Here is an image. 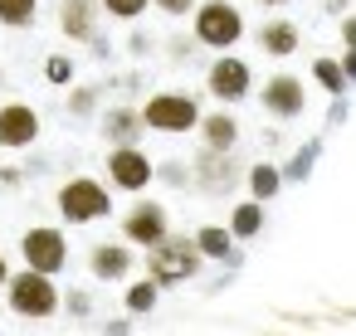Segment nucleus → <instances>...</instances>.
<instances>
[{
    "label": "nucleus",
    "mask_w": 356,
    "mask_h": 336,
    "mask_svg": "<svg viewBox=\"0 0 356 336\" xmlns=\"http://www.w3.org/2000/svg\"><path fill=\"white\" fill-rule=\"evenodd\" d=\"M195 40L205 44V49H234L239 40H244V15L229 6V0H200L195 6Z\"/></svg>",
    "instance_id": "f257e3e1"
},
{
    "label": "nucleus",
    "mask_w": 356,
    "mask_h": 336,
    "mask_svg": "<svg viewBox=\"0 0 356 336\" xmlns=\"http://www.w3.org/2000/svg\"><path fill=\"white\" fill-rule=\"evenodd\" d=\"M200 244L195 239H161L156 249H147V273H152V283H186V278H195V268H200Z\"/></svg>",
    "instance_id": "f03ea898"
},
{
    "label": "nucleus",
    "mask_w": 356,
    "mask_h": 336,
    "mask_svg": "<svg viewBox=\"0 0 356 336\" xmlns=\"http://www.w3.org/2000/svg\"><path fill=\"white\" fill-rule=\"evenodd\" d=\"M142 122L152 132H195L200 127V108L191 93H156L142 108Z\"/></svg>",
    "instance_id": "7ed1b4c3"
},
{
    "label": "nucleus",
    "mask_w": 356,
    "mask_h": 336,
    "mask_svg": "<svg viewBox=\"0 0 356 336\" xmlns=\"http://www.w3.org/2000/svg\"><path fill=\"white\" fill-rule=\"evenodd\" d=\"M113 210V200H108V190L98 185V180H88V176H74L64 190H59V215L69 219V224H88V219H103Z\"/></svg>",
    "instance_id": "20e7f679"
},
{
    "label": "nucleus",
    "mask_w": 356,
    "mask_h": 336,
    "mask_svg": "<svg viewBox=\"0 0 356 336\" xmlns=\"http://www.w3.org/2000/svg\"><path fill=\"white\" fill-rule=\"evenodd\" d=\"M6 287H10V307H15L20 317H49V312L59 307V292H54L49 273L25 268V273H15Z\"/></svg>",
    "instance_id": "39448f33"
},
{
    "label": "nucleus",
    "mask_w": 356,
    "mask_h": 336,
    "mask_svg": "<svg viewBox=\"0 0 356 336\" xmlns=\"http://www.w3.org/2000/svg\"><path fill=\"white\" fill-rule=\"evenodd\" d=\"M20 253H25V268H35V273H59V268L69 263V239H64L59 229L40 224V229H25Z\"/></svg>",
    "instance_id": "423d86ee"
},
{
    "label": "nucleus",
    "mask_w": 356,
    "mask_h": 336,
    "mask_svg": "<svg viewBox=\"0 0 356 336\" xmlns=\"http://www.w3.org/2000/svg\"><path fill=\"white\" fill-rule=\"evenodd\" d=\"M205 88H210V98H220V103H239V98H249V88H254V74H249L244 59L220 54V59L210 64V74H205Z\"/></svg>",
    "instance_id": "0eeeda50"
},
{
    "label": "nucleus",
    "mask_w": 356,
    "mask_h": 336,
    "mask_svg": "<svg viewBox=\"0 0 356 336\" xmlns=\"http://www.w3.org/2000/svg\"><path fill=\"white\" fill-rule=\"evenodd\" d=\"M259 98H264V112L278 117V122H293V117H302V108H307L302 78H293V74H273Z\"/></svg>",
    "instance_id": "6e6552de"
},
{
    "label": "nucleus",
    "mask_w": 356,
    "mask_h": 336,
    "mask_svg": "<svg viewBox=\"0 0 356 336\" xmlns=\"http://www.w3.org/2000/svg\"><path fill=\"white\" fill-rule=\"evenodd\" d=\"M152 176H156V166L147 161L142 146H113V156H108V180H113L118 190H147Z\"/></svg>",
    "instance_id": "1a4fd4ad"
},
{
    "label": "nucleus",
    "mask_w": 356,
    "mask_h": 336,
    "mask_svg": "<svg viewBox=\"0 0 356 336\" xmlns=\"http://www.w3.org/2000/svg\"><path fill=\"white\" fill-rule=\"evenodd\" d=\"M35 137H40V112L30 103H6V108H0V146L20 151Z\"/></svg>",
    "instance_id": "9d476101"
},
{
    "label": "nucleus",
    "mask_w": 356,
    "mask_h": 336,
    "mask_svg": "<svg viewBox=\"0 0 356 336\" xmlns=\"http://www.w3.org/2000/svg\"><path fill=\"white\" fill-rule=\"evenodd\" d=\"M122 229H127V239H132V244H147V249H156V244L166 239V205H156V200L137 205V210L122 219Z\"/></svg>",
    "instance_id": "9b49d317"
},
{
    "label": "nucleus",
    "mask_w": 356,
    "mask_h": 336,
    "mask_svg": "<svg viewBox=\"0 0 356 336\" xmlns=\"http://www.w3.org/2000/svg\"><path fill=\"white\" fill-rule=\"evenodd\" d=\"M254 44H259V54H268V59H288V54H298V44H302V30L293 25V20H264L259 25V35H254Z\"/></svg>",
    "instance_id": "f8f14e48"
},
{
    "label": "nucleus",
    "mask_w": 356,
    "mask_h": 336,
    "mask_svg": "<svg viewBox=\"0 0 356 336\" xmlns=\"http://www.w3.org/2000/svg\"><path fill=\"white\" fill-rule=\"evenodd\" d=\"M59 30L69 40H98V0H64L59 6Z\"/></svg>",
    "instance_id": "ddd939ff"
},
{
    "label": "nucleus",
    "mask_w": 356,
    "mask_h": 336,
    "mask_svg": "<svg viewBox=\"0 0 356 336\" xmlns=\"http://www.w3.org/2000/svg\"><path fill=\"white\" fill-rule=\"evenodd\" d=\"M142 108H108L103 112V137L113 142V146H137V137H142Z\"/></svg>",
    "instance_id": "4468645a"
},
{
    "label": "nucleus",
    "mask_w": 356,
    "mask_h": 336,
    "mask_svg": "<svg viewBox=\"0 0 356 336\" xmlns=\"http://www.w3.org/2000/svg\"><path fill=\"white\" fill-rule=\"evenodd\" d=\"M200 137H205V151H229L239 142V122L229 112H210L200 117Z\"/></svg>",
    "instance_id": "2eb2a0df"
},
{
    "label": "nucleus",
    "mask_w": 356,
    "mask_h": 336,
    "mask_svg": "<svg viewBox=\"0 0 356 336\" xmlns=\"http://www.w3.org/2000/svg\"><path fill=\"white\" fill-rule=\"evenodd\" d=\"M127 268H132V253L122 244H98L93 249V273L98 278H122Z\"/></svg>",
    "instance_id": "dca6fc26"
},
{
    "label": "nucleus",
    "mask_w": 356,
    "mask_h": 336,
    "mask_svg": "<svg viewBox=\"0 0 356 336\" xmlns=\"http://www.w3.org/2000/svg\"><path fill=\"white\" fill-rule=\"evenodd\" d=\"M35 10H40V0H0V25L6 30H30Z\"/></svg>",
    "instance_id": "f3484780"
},
{
    "label": "nucleus",
    "mask_w": 356,
    "mask_h": 336,
    "mask_svg": "<svg viewBox=\"0 0 356 336\" xmlns=\"http://www.w3.org/2000/svg\"><path fill=\"white\" fill-rule=\"evenodd\" d=\"M259 229H264V210H259V200H249V205H234L229 234H234V239H254Z\"/></svg>",
    "instance_id": "a211bd4d"
},
{
    "label": "nucleus",
    "mask_w": 356,
    "mask_h": 336,
    "mask_svg": "<svg viewBox=\"0 0 356 336\" xmlns=\"http://www.w3.org/2000/svg\"><path fill=\"white\" fill-rule=\"evenodd\" d=\"M195 244H200V253H205V258H225V253H229V244H234V234H229V229H220V224H205V229L195 234Z\"/></svg>",
    "instance_id": "6ab92c4d"
},
{
    "label": "nucleus",
    "mask_w": 356,
    "mask_h": 336,
    "mask_svg": "<svg viewBox=\"0 0 356 336\" xmlns=\"http://www.w3.org/2000/svg\"><path fill=\"white\" fill-rule=\"evenodd\" d=\"M278 185H283L278 166H254V171H249V190H254V200H273Z\"/></svg>",
    "instance_id": "aec40b11"
},
{
    "label": "nucleus",
    "mask_w": 356,
    "mask_h": 336,
    "mask_svg": "<svg viewBox=\"0 0 356 336\" xmlns=\"http://www.w3.org/2000/svg\"><path fill=\"white\" fill-rule=\"evenodd\" d=\"M312 78L327 88V93H341L346 88V74H341V59H317L312 64Z\"/></svg>",
    "instance_id": "412c9836"
},
{
    "label": "nucleus",
    "mask_w": 356,
    "mask_h": 336,
    "mask_svg": "<svg viewBox=\"0 0 356 336\" xmlns=\"http://www.w3.org/2000/svg\"><path fill=\"white\" fill-rule=\"evenodd\" d=\"M98 6L113 15V20H137L147 10V0H98Z\"/></svg>",
    "instance_id": "4be33fe9"
},
{
    "label": "nucleus",
    "mask_w": 356,
    "mask_h": 336,
    "mask_svg": "<svg viewBox=\"0 0 356 336\" xmlns=\"http://www.w3.org/2000/svg\"><path fill=\"white\" fill-rule=\"evenodd\" d=\"M156 287H161V283H152V278H147V283H137V287L127 292V307H132V312H147V307L156 302Z\"/></svg>",
    "instance_id": "5701e85b"
},
{
    "label": "nucleus",
    "mask_w": 356,
    "mask_h": 336,
    "mask_svg": "<svg viewBox=\"0 0 356 336\" xmlns=\"http://www.w3.org/2000/svg\"><path fill=\"white\" fill-rule=\"evenodd\" d=\"M93 103H98V88H79V93L69 98V112L83 117V112H93Z\"/></svg>",
    "instance_id": "b1692460"
},
{
    "label": "nucleus",
    "mask_w": 356,
    "mask_h": 336,
    "mask_svg": "<svg viewBox=\"0 0 356 336\" xmlns=\"http://www.w3.org/2000/svg\"><path fill=\"white\" fill-rule=\"evenodd\" d=\"M44 78H49V83H69V78H74V64H69V59H49V64H44Z\"/></svg>",
    "instance_id": "393cba45"
},
{
    "label": "nucleus",
    "mask_w": 356,
    "mask_h": 336,
    "mask_svg": "<svg viewBox=\"0 0 356 336\" xmlns=\"http://www.w3.org/2000/svg\"><path fill=\"white\" fill-rule=\"evenodd\" d=\"M195 6H200V0H156L161 15H195Z\"/></svg>",
    "instance_id": "a878e982"
},
{
    "label": "nucleus",
    "mask_w": 356,
    "mask_h": 336,
    "mask_svg": "<svg viewBox=\"0 0 356 336\" xmlns=\"http://www.w3.org/2000/svg\"><path fill=\"white\" fill-rule=\"evenodd\" d=\"M312 156H317V146H307V151H298V156L288 161V176H293V180H302V176H307V166H312Z\"/></svg>",
    "instance_id": "bb28decb"
},
{
    "label": "nucleus",
    "mask_w": 356,
    "mask_h": 336,
    "mask_svg": "<svg viewBox=\"0 0 356 336\" xmlns=\"http://www.w3.org/2000/svg\"><path fill=\"white\" fill-rule=\"evenodd\" d=\"M341 44L356 49V15H341Z\"/></svg>",
    "instance_id": "cd10ccee"
},
{
    "label": "nucleus",
    "mask_w": 356,
    "mask_h": 336,
    "mask_svg": "<svg viewBox=\"0 0 356 336\" xmlns=\"http://www.w3.org/2000/svg\"><path fill=\"white\" fill-rule=\"evenodd\" d=\"M341 74L356 78V49H341Z\"/></svg>",
    "instance_id": "c85d7f7f"
},
{
    "label": "nucleus",
    "mask_w": 356,
    "mask_h": 336,
    "mask_svg": "<svg viewBox=\"0 0 356 336\" xmlns=\"http://www.w3.org/2000/svg\"><path fill=\"white\" fill-rule=\"evenodd\" d=\"M10 283V268H6V258H0V287H6Z\"/></svg>",
    "instance_id": "c756f323"
},
{
    "label": "nucleus",
    "mask_w": 356,
    "mask_h": 336,
    "mask_svg": "<svg viewBox=\"0 0 356 336\" xmlns=\"http://www.w3.org/2000/svg\"><path fill=\"white\" fill-rule=\"evenodd\" d=\"M327 6H332V10H346V0H327Z\"/></svg>",
    "instance_id": "7c9ffc66"
},
{
    "label": "nucleus",
    "mask_w": 356,
    "mask_h": 336,
    "mask_svg": "<svg viewBox=\"0 0 356 336\" xmlns=\"http://www.w3.org/2000/svg\"><path fill=\"white\" fill-rule=\"evenodd\" d=\"M259 6H288V0H259Z\"/></svg>",
    "instance_id": "2f4dec72"
}]
</instances>
